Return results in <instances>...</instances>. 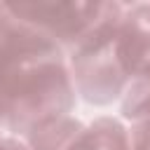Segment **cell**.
I'll list each match as a JSON object with an SVG mask.
<instances>
[{"instance_id": "cell-8", "label": "cell", "mask_w": 150, "mask_h": 150, "mask_svg": "<svg viewBox=\"0 0 150 150\" xmlns=\"http://www.w3.org/2000/svg\"><path fill=\"white\" fill-rule=\"evenodd\" d=\"M129 141L131 150H150V120L134 122L129 127Z\"/></svg>"}, {"instance_id": "cell-6", "label": "cell", "mask_w": 150, "mask_h": 150, "mask_svg": "<svg viewBox=\"0 0 150 150\" xmlns=\"http://www.w3.org/2000/svg\"><path fill=\"white\" fill-rule=\"evenodd\" d=\"M122 117L127 122L150 120V61H145L129 80L122 94Z\"/></svg>"}, {"instance_id": "cell-1", "label": "cell", "mask_w": 150, "mask_h": 150, "mask_svg": "<svg viewBox=\"0 0 150 150\" xmlns=\"http://www.w3.org/2000/svg\"><path fill=\"white\" fill-rule=\"evenodd\" d=\"M0 98L5 131L26 138L56 120L70 117L77 94L66 52L9 14L0 12Z\"/></svg>"}, {"instance_id": "cell-9", "label": "cell", "mask_w": 150, "mask_h": 150, "mask_svg": "<svg viewBox=\"0 0 150 150\" xmlns=\"http://www.w3.org/2000/svg\"><path fill=\"white\" fill-rule=\"evenodd\" d=\"M0 150H30L21 138L7 134L5 129H0Z\"/></svg>"}, {"instance_id": "cell-3", "label": "cell", "mask_w": 150, "mask_h": 150, "mask_svg": "<svg viewBox=\"0 0 150 150\" xmlns=\"http://www.w3.org/2000/svg\"><path fill=\"white\" fill-rule=\"evenodd\" d=\"M5 7L14 19L56 42L68 56V52L101 21V16L108 9V2L56 0V2H5Z\"/></svg>"}, {"instance_id": "cell-5", "label": "cell", "mask_w": 150, "mask_h": 150, "mask_svg": "<svg viewBox=\"0 0 150 150\" xmlns=\"http://www.w3.org/2000/svg\"><path fill=\"white\" fill-rule=\"evenodd\" d=\"M68 150H131L129 127L120 117H96L82 127Z\"/></svg>"}, {"instance_id": "cell-4", "label": "cell", "mask_w": 150, "mask_h": 150, "mask_svg": "<svg viewBox=\"0 0 150 150\" xmlns=\"http://www.w3.org/2000/svg\"><path fill=\"white\" fill-rule=\"evenodd\" d=\"M120 52L131 75L150 61V2H124L120 16Z\"/></svg>"}, {"instance_id": "cell-2", "label": "cell", "mask_w": 150, "mask_h": 150, "mask_svg": "<svg viewBox=\"0 0 150 150\" xmlns=\"http://www.w3.org/2000/svg\"><path fill=\"white\" fill-rule=\"evenodd\" d=\"M124 2H108L101 21L68 52V68L75 84V94L91 105H110L120 101L129 70L120 52V16Z\"/></svg>"}, {"instance_id": "cell-10", "label": "cell", "mask_w": 150, "mask_h": 150, "mask_svg": "<svg viewBox=\"0 0 150 150\" xmlns=\"http://www.w3.org/2000/svg\"><path fill=\"white\" fill-rule=\"evenodd\" d=\"M0 12H2V2H0ZM0 129H5V108H2V98H0Z\"/></svg>"}, {"instance_id": "cell-7", "label": "cell", "mask_w": 150, "mask_h": 150, "mask_svg": "<svg viewBox=\"0 0 150 150\" xmlns=\"http://www.w3.org/2000/svg\"><path fill=\"white\" fill-rule=\"evenodd\" d=\"M84 122L75 120V117H63L56 120L47 127H40L38 131L28 134L23 138V143L30 150H68L70 143L75 141V136L82 131Z\"/></svg>"}]
</instances>
